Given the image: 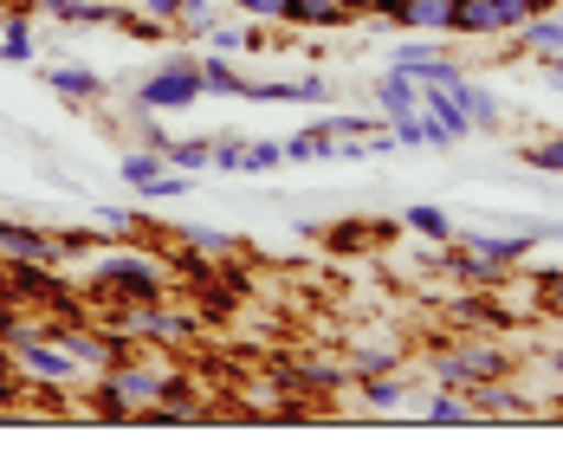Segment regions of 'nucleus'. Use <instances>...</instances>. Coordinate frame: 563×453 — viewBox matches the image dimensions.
<instances>
[{
  "mask_svg": "<svg viewBox=\"0 0 563 453\" xmlns=\"http://www.w3.org/2000/svg\"><path fill=\"white\" fill-rule=\"evenodd\" d=\"M85 285L104 305H123V298H169V266L156 253H136V246H91L85 253Z\"/></svg>",
  "mask_w": 563,
  "mask_h": 453,
  "instance_id": "nucleus-1",
  "label": "nucleus"
},
{
  "mask_svg": "<svg viewBox=\"0 0 563 453\" xmlns=\"http://www.w3.org/2000/svg\"><path fill=\"white\" fill-rule=\"evenodd\" d=\"M169 363L163 356H150V350H130L123 363H111V369H98L91 376V408L104 415V421H130V415H150L156 401H163V389H169Z\"/></svg>",
  "mask_w": 563,
  "mask_h": 453,
  "instance_id": "nucleus-2",
  "label": "nucleus"
},
{
  "mask_svg": "<svg viewBox=\"0 0 563 453\" xmlns=\"http://www.w3.org/2000/svg\"><path fill=\"white\" fill-rule=\"evenodd\" d=\"M98 318L123 343H150V350H181V343L201 338V318L188 305H169V298H123V305H104Z\"/></svg>",
  "mask_w": 563,
  "mask_h": 453,
  "instance_id": "nucleus-3",
  "label": "nucleus"
},
{
  "mask_svg": "<svg viewBox=\"0 0 563 453\" xmlns=\"http://www.w3.org/2000/svg\"><path fill=\"white\" fill-rule=\"evenodd\" d=\"M499 376H511V356L506 343L493 338H466L428 356V383H448V389H479V383H499Z\"/></svg>",
  "mask_w": 563,
  "mask_h": 453,
  "instance_id": "nucleus-4",
  "label": "nucleus"
},
{
  "mask_svg": "<svg viewBox=\"0 0 563 453\" xmlns=\"http://www.w3.org/2000/svg\"><path fill=\"white\" fill-rule=\"evenodd\" d=\"M208 91H201V53H169L163 65H150L136 78V104L143 111H195Z\"/></svg>",
  "mask_w": 563,
  "mask_h": 453,
  "instance_id": "nucleus-5",
  "label": "nucleus"
},
{
  "mask_svg": "<svg viewBox=\"0 0 563 453\" xmlns=\"http://www.w3.org/2000/svg\"><path fill=\"white\" fill-rule=\"evenodd\" d=\"M531 20V0H453V40H499Z\"/></svg>",
  "mask_w": 563,
  "mask_h": 453,
  "instance_id": "nucleus-6",
  "label": "nucleus"
},
{
  "mask_svg": "<svg viewBox=\"0 0 563 453\" xmlns=\"http://www.w3.org/2000/svg\"><path fill=\"white\" fill-rule=\"evenodd\" d=\"M376 20L395 33H421V40H453V0H383Z\"/></svg>",
  "mask_w": 563,
  "mask_h": 453,
  "instance_id": "nucleus-7",
  "label": "nucleus"
},
{
  "mask_svg": "<svg viewBox=\"0 0 563 453\" xmlns=\"http://www.w3.org/2000/svg\"><path fill=\"white\" fill-rule=\"evenodd\" d=\"M453 240H460V246H479V253L499 259V266H525V259L538 253L531 226H453Z\"/></svg>",
  "mask_w": 563,
  "mask_h": 453,
  "instance_id": "nucleus-8",
  "label": "nucleus"
},
{
  "mask_svg": "<svg viewBox=\"0 0 563 453\" xmlns=\"http://www.w3.org/2000/svg\"><path fill=\"white\" fill-rule=\"evenodd\" d=\"M331 78L324 71H298V78H246V104H324Z\"/></svg>",
  "mask_w": 563,
  "mask_h": 453,
  "instance_id": "nucleus-9",
  "label": "nucleus"
},
{
  "mask_svg": "<svg viewBox=\"0 0 563 453\" xmlns=\"http://www.w3.org/2000/svg\"><path fill=\"white\" fill-rule=\"evenodd\" d=\"M279 376L291 389H311V396H338L356 383V369L343 356H298V363H279Z\"/></svg>",
  "mask_w": 563,
  "mask_h": 453,
  "instance_id": "nucleus-10",
  "label": "nucleus"
},
{
  "mask_svg": "<svg viewBox=\"0 0 563 453\" xmlns=\"http://www.w3.org/2000/svg\"><path fill=\"white\" fill-rule=\"evenodd\" d=\"M0 259H33V266H58L65 259V246H58V233L33 221H0Z\"/></svg>",
  "mask_w": 563,
  "mask_h": 453,
  "instance_id": "nucleus-11",
  "label": "nucleus"
},
{
  "mask_svg": "<svg viewBox=\"0 0 563 453\" xmlns=\"http://www.w3.org/2000/svg\"><path fill=\"white\" fill-rule=\"evenodd\" d=\"M376 117H383V123H408V117H421V85H415L408 71L383 65V71H376Z\"/></svg>",
  "mask_w": 563,
  "mask_h": 453,
  "instance_id": "nucleus-12",
  "label": "nucleus"
},
{
  "mask_svg": "<svg viewBox=\"0 0 563 453\" xmlns=\"http://www.w3.org/2000/svg\"><path fill=\"white\" fill-rule=\"evenodd\" d=\"M538 401L525 396V389H511V376H499V383H479L473 389V421H525Z\"/></svg>",
  "mask_w": 563,
  "mask_h": 453,
  "instance_id": "nucleus-13",
  "label": "nucleus"
},
{
  "mask_svg": "<svg viewBox=\"0 0 563 453\" xmlns=\"http://www.w3.org/2000/svg\"><path fill=\"white\" fill-rule=\"evenodd\" d=\"M40 85H46L53 98H65V104H91V98L104 91V78H98L91 65H53V58L40 65Z\"/></svg>",
  "mask_w": 563,
  "mask_h": 453,
  "instance_id": "nucleus-14",
  "label": "nucleus"
},
{
  "mask_svg": "<svg viewBox=\"0 0 563 453\" xmlns=\"http://www.w3.org/2000/svg\"><path fill=\"white\" fill-rule=\"evenodd\" d=\"M350 20H356V13H350L343 0H285V26H291V33H338Z\"/></svg>",
  "mask_w": 563,
  "mask_h": 453,
  "instance_id": "nucleus-15",
  "label": "nucleus"
},
{
  "mask_svg": "<svg viewBox=\"0 0 563 453\" xmlns=\"http://www.w3.org/2000/svg\"><path fill=\"white\" fill-rule=\"evenodd\" d=\"M285 163H298V169H311V163H338V130L318 117V123H305V130H291L285 136Z\"/></svg>",
  "mask_w": 563,
  "mask_h": 453,
  "instance_id": "nucleus-16",
  "label": "nucleus"
},
{
  "mask_svg": "<svg viewBox=\"0 0 563 453\" xmlns=\"http://www.w3.org/2000/svg\"><path fill=\"white\" fill-rule=\"evenodd\" d=\"M511 40H518V53L538 58V65H544V58H563V13L558 7H551V13H531Z\"/></svg>",
  "mask_w": 563,
  "mask_h": 453,
  "instance_id": "nucleus-17",
  "label": "nucleus"
},
{
  "mask_svg": "<svg viewBox=\"0 0 563 453\" xmlns=\"http://www.w3.org/2000/svg\"><path fill=\"white\" fill-rule=\"evenodd\" d=\"M415 415L434 421V428H460V421H473V389H448V383H434L428 396H415Z\"/></svg>",
  "mask_w": 563,
  "mask_h": 453,
  "instance_id": "nucleus-18",
  "label": "nucleus"
},
{
  "mask_svg": "<svg viewBox=\"0 0 563 453\" xmlns=\"http://www.w3.org/2000/svg\"><path fill=\"white\" fill-rule=\"evenodd\" d=\"M356 401H363L369 415H395L401 401H415V383H408L401 369H383V376H356Z\"/></svg>",
  "mask_w": 563,
  "mask_h": 453,
  "instance_id": "nucleus-19",
  "label": "nucleus"
},
{
  "mask_svg": "<svg viewBox=\"0 0 563 453\" xmlns=\"http://www.w3.org/2000/svg\"><path fill=\"white\" fill-rule=\"evenodd\" d=\"M453 91H460V104H466V117H473V136H493V130H506V104H499V91H493V85H479V78H460Z\"/></svg>",
  "mask_w": 563,
  "mask_h": 453,
  "instance_id": "nucleus-20",
  "label": "nucleus"
},
{
  "mask_svg": "<svg viewBox=\"0 0 563 453\" xmlns=\"http://www.w3.org/2000/svg\"><path fill=\"white\" fill-rule=\"evenodd\" d=\"M0 58H7V65H40L33 20H26V0H13V7L0 13Z\"/></svg>",
  "mask_w": 563,
  "mask_h": 453,
  "instance_id": "nucleus-21",
  "label": "nucleus"
},
{
  "mask_svg": "<svg viewBox=\"0 0 563 453\" xmlns=\"http://www.w3.org/2000/svg\"><path fill=\"white\" fill-rule=\"evenodd\" d=\"M441 266H448L460 285H499L511 273V266H499V259H486L479 246H453V253H441Z\"/></svg>",
  "mask_w": 563,
  "mask_h": 453,
  "instance_id": "nucleus-22",
  "label": "nucleus"
},
{
  "mask_svg": "<svg viewBox=\"0 0 563 453\" xmlns=\"http://www.w3.org/2000/svg\"><path fill=\"white\" fill-rule=\"evenodd\" d=\"M163 169H169V163H163V150H150V143H136V150H123V156H117V175H123V188H136V195H150Z\"/></svg>",
  "mask_w": 563,
  "mask_h": 453,
  "instance_id": "nucleus-23",
  "label": "nucleus"
},
{
  "mask_svg": "<svg viewBox=\"0 0 563 453\" xmlns=\"http://www.w3.org/2000/svg\"><path fill=\"white\" fill-rule=\"evenodd\" d=\"M201 91H208V98H240V104H246V71H240V58H208L201 53Z\"/></svg>",
  "mask_w": 563,
  "mask_h": 453,
  "instance_id": "nucleus-24",
  "label": "nucleus"
},
{
  "mask_svg": "<svg viewBox=\"0 0 563 453\" xmlns=\"http://www.w3.org/2000/svg\"><path fill=\"white\" fill-rule=\"evenodd\" d=\"M181 246H195V253H208V259H227V253H240V240L227 233V226H208V221H181L169 226Z\"/></svg>",
  "mask_w": 563,
  "mask_h": 453,
  "instance_id": "nucleus-25",
  "label": "nucleus"
},
{
  "mask_svg": "<svg viewBox=\"0 0 563 453\" xmlns=\"http://www.w3.org/2000/svg\"><path fill=\"white\" fill-rule=\"evenodd\" d=\"M401 226L421 233V240H434V246H448L453 240V214L448 208H434V201H408V208H401Z\"/></svg>",
  "mask_w": 563,
  "mask_h": 453,
  "instance_id": "nucleus-26",
  "label": "nucleus"
},
{
  "mask_svg": "<svg viewBox=\"0 0 563 453\" xmlns=\"http://www.w3.org/2000/svg\"><path fill=\"white\" fill-rule=\"evenodd\" d=\"M91 226H98L104 240H130V233H150V221H143L136 208H123V201H91Z\"/></svg>",
  "mask_w": 563,
  "mask_h": 453,
  "instance_id": "nucleus-27",
  "label": "nucleus"
},
{
  "mask_svg": "<svg viewBox=\"0 0 563 453\" xmlns=\"http://www.w3.org/2000/svg\"><path fill=\"white\" fill-rule=\"evenodd\" d=\"M208 156H214V136H169L163 143V163L181 175H208Z\"/></svg>",
  "mask_w": 563,
  "mask_h": 453,
  "instance_id": "nucleus-28",
  "label": "nucleus"
},
{
  "mask_svg": "<svg viewBox=\"0 0 563 453\" xmlns=\"http://www.w3.org/2000/svg\"><path fill=\"white\" fill-rule=\"evenodd\" d=\"M195 46H201L208 58H246V26H240V20H214Z\"/></svg>",
  "mask_w": 563,
  "mask_h": 453,
  "instance_id": "nucleus-29",
  "label": "nucleus"
},
{
  "mask_svg": "<svg viewBox=\"0 0 563 453\" xmlns=\"http://www.w3.org/2000/svg\"><path fill=\"white\" fill-rule=\"evenodd\" d=\"M214 20H227V0H181V13H175V33H181V40H201Z\"/></svg>",
  "mask_w": 563,
  "mask_h": 453,
  "instance_id": "nucleus-30",
  "label": "nucleus"
},
{
  "mask_svg": "<svg viewBox=\"0 0 563 453\" xmlns=\"http://www.w3.org/2000/svg\"><path fill=\"white\" fill-rule=\"evenodd\" d=\"M518 163H525L531 175H563V130H558V136L525 143V150H518Z\"/></svg>",
  "mask_w": 563,
  "mask_h": 453,
  "instance_id": "nucleus-31",
  "label": "nucleus"
},
{
  "mask_svg": "<svg viewBox=\"0 0 563 453\" xmlns=\"http://www.w3.org/2000/svg\"><path fill=\"white\" fill-rule=\"evenodd\" d=\"M350 369H356V376H383V369H401V343H356Z\"/></svg>",
  "mask_w": 563,
  "mask_h": 453,
  "instance_id": "nucleus-32",
  "label": "nucleus"
},
{
  "mask_svg": "<svg viewBox=\"0 0 563 453\" xmlns=\"http://www.w3.org/2000/svg\"><path fill=\"white\" fill-rule=\"evenodd\" d=\"M285 169V143H273V136H246V163H240V175H273Z\"/></svg>",
  "mask_w": 563,
  "mask_h": 453,
  "instance_id": "nucleus-33",
  "label": "nucleus"
},
{
  "mask_svg": "<svg viewBox=\"0 0 563 453\" xmlns=\"http://www.w3.org/2000/svg\"><path fill=\"white\" fill-rule=\"evenodd\" d=\"M240 163H246V136H214L208 169H214V175H240Z\"/></svg>",
  "mask_w": 563,
  "mask_h": 453,
  "instance_id": "nucleus-34",
  "label": "nucleus"
},
{
  "mask_svg": "<svg viewBox=\"0 0 563 453\" xmlns=\"http://www.w3.org/2000/svg\"><path fill=\"white\" fill-rule=\"evenodd\" d=\"M240 20H260V26H285V0H227Z\"/></svg>",
  "mask_w": 563,
  "mask_h": 453,
  "instance_id": "nucleus-35",
  "label": "nucleus"
},
{
  "mask_svg": "<svg viewBox=\"0 0 563 453\" xmlns=\"http://www.w3.org/2000/svg\"><path fill=\"white\" fill-rule=\"evenodd\" d=\"M538 305H544V311H558V318H563V266H551V273H538Z\"/></svg>",
  "mask_w": 563,
  "mask_h": 453,
  "instance_id": "nucleus-36",
  "label": "nucleus"
},
{
  "mask_svg": "<svg viewBox=\"0 0 563 453\" xmlns=\"http://www.w3.org/2000/svg\"><path fill=\"white\" fill-rule=\"evenodd\" d=\"M324 123H331L338 136H376V130H383V123H369V117H356V111H331Z\"/></svg>",
  "mask_w": 563,
  "mask_h": 453,
  "instance_id": "nucleus-37",
  "label": "nucleus"
},
{
  "mask_svg": "<svg viewBox=\"0 0 563 453\" xmlns=\"http://www.w3.org/2000/svg\"><path fill=\"white\" fill-rule=\"evenodd\" d=\"M130 7H136V13H150V20H163V26L175 33V13H181V0H130Z\"/></svg>",
  "mask_w": 563,
  "mask_h": 453,
  "instance_id": "nucleus-38",
  "label": "nucleus"
},
{
  "mask_svg": "<svg viewBox=\"0 0 563 453\" xmlns=\"http://www.w3.org/2000/svg\"><path fill=\"white\" fill-rule=\"evenodd\" d=\"M538 71H544V85H551V91H563V58H544Z\"/></svg>",
  "mask_w": 563,
  "mask_h": 453,
  "instance_id": "nucleus-39",
  "label": "nucleus"
},
{
  "mask_svg": "<svg viewBox=\"0 0 563 453\" xmlns=\"http://www.w3.org/2000/svg\"><path fill=\"white\" fill-rule=\"evenodd\" d=\"M343 7H350V13H356V20H363V13H376V7H383V0H343Z\"/></svg>",
  "mask_w": 563,
  "mask_h": 453,
  "instance_id": "nucleus-40",
  "label": "nucleus"
},
{
  "mask_svg": "<svg viewBox=\"0 0 563 453\" xmlns=\"http://www.w3.org/2000/svg\"><path fill=\"white\" fill-rule=\"evenodd\" d=\"M551 7H558V0H531V13H551Z\"/></svg>",
  "mask_w": 563,
  "mask_h": 453,
  "instance_id": "nucleus-41",
  "label": "nucleus"
},
{
  "mask_svg": "<svg viewBox=\"0 0 563 453\" xmlns=\"http://www.w3.org/2000/svg\"><path fill=\"white\" fill-rule=\"evenodd\" d=\"M558 13H563V0H558Z\"/></svg>",
  "mask_w": 563,
  "mask_h": 453,
  "instance_id": "nucleus-42",
  "label": "nucleus"
}]
</instances>
